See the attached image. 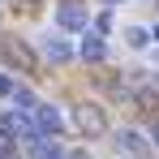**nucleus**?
<instances>
[{
    "instance_id": "1",
    "label": "nucleus",
    "mask_w": 159,
    "mask_h": 159,
    "mask_svg": "<svg viewBox=\"0 0 159 159\" xmlns=\"http://www.w3.org/2000/svg\"><path fill=\"white\" fill-rule=\"evenodd\" d=\"M73 125L82 129V138H99L107 133V116L99 103H73Z\"/></svg>"
},
{
    "instance_id": "2",
    "label": "nucleus",
    "mask_w": 159,
    "mask_h": 159,
    "mask_svg": "<svg viewBox=\"0 0 159 159\" xmlns=\"http://www.w3.org/2000/svg\"><path fill=\"white\" fill-rule=\"evenodd\" d=\"M43 56H48L52 65H69L78 52H73V43H69L65 34H43Z\"/></svg>"
},
{
    "instance_id": "3",
    "label": "nucleus",
    "mask_w": 159,
    "mask_h": 159,
    "mask_svg": "<svg viewBox=\"0 0 159 159\" xmlns=\"http://www.w3.org/2000/svg\"><path fill=\"white\" fill-rule=\"evenodd\" d=\"M34 129L39 133H60L65 129V116L56 103H34Z\"/></svg>"
},
{
    "instance_id": "4",
    "label": "nucleus",
    "mask_w": 159,
    "mask_h": 159,
    "mask_svg": "<svg viewBox=\"0 0 159 159\" xmlns=\"http://www.w3.org/2000/svg\"><path fill=\"white\" fill-rule=\"evenodd\" d=\"M56 22H60L65 30H86V22H90V17H86V9H82V4L65 0V4L56 9Z\"/></svg>"
},
{
    "instance_id": "5",
    "label": "nucleus",
    "mask_w": 159,
    "mask_h": 159,
    "mask_svg": "<svg viewBox=\"0 0 159 159\" xmlns=\"http://www.w3.org/2000/svg\"><path fill=\"white\" fill-rule=\"evenodd\" d=\"M78 56L86 60V65H99L107 56V43H103V34H82V48H78Z\"/></svg>"
},
{
    "instance_id": "6",
    "label": "nucleus",
    "mask_w": 159,
    "mask_h": 159,
    "mask_svg": "<svg viewBox=\"0 0 159 159\" xmlns=\"http://www.w3.org/2000/svg\"><path fill=\"white\" fill-rule=\"evenodd\" d=\"M116 146H120L125 155H146V151H151V142H146L138 129H120L116 133Z\"/></svg>"
},
{
    "instance_id": "7",
    "label": "nucleus",
    "mask_w": 159,
    "mask_h": 159,
    "mask_svg": "<svg viewBox=\"0 0 159 159\" xmlns=\"http://www.w3.org/2000/svg\"><path fill=\"white\" fill-rule=\"evenodd\" d=\"M4 56H9V60H17L26 73H34V65H39V60H34V52H30L22 39H9V43H4Z\"/></svg>"
},
{
    "instance_id": "8",
    "label": "nucleus",
    "mask_w": 159,
    "mask_h": 159,
    "mask_svg": "<svg viewBox=\"0 0 159 159\" xmlns=\"http://www.w3.org/2000/svg\"><path fill=\"white\" fill-rule=\"evenodd\" d=\"M125 39H129V48H146V43H151V30L129 26V30H125Z\"/></svg>"
},
{
    "instance_id": "9",
    "label": "nucleus",
    "mask_w": 159,
    "mask_h": 159,
    "mask_svg": "<svg viewBox=\"0 0 159 159\" xmlns=\"http://www.w3.org/2000/svg\"><path fill=\"white\" fill-rule=\"evenodd\" d=\"M9 99H17V107H22V112H26V107H34V95H30V90H22V86H13V90H9Z\"/></svg>"
},
{
    "instance_id": "10",
    "label": "nucleus",
    "mask_w": 159,
    "mask_h": 159,
    "mask_svg": "<svg viewBox=\"0 0 159 159\" xmlns=\"http://www.w3.org/2000/svg\"><path fill=\"white\" fill-rule=\"evenodd\" d=\"M9 90H13V82L4 78V73H0V99H9Z\"/></svg>"
},
{
    "instance_id": "11",
    "label": "nucleus",
    "mask_w": 159,
    "mask_h": 159,
    "mask_svg": "<svg viewBox=\"0 0 159 159\" xmlns=\"http://www.w3.org/2000/svg\"><path fill=\"white\" fill-rule=\"evenodd\" d=\"M65 159H90V155H86V151H73V155H65Z\"/></svg>"
},
{
    "instance_id": "12",
    "label": "nucleus",
    "mask_w": 159,
    "mask_h": 159,
    "mask_svg": "<svg viewBox=\"0 0 159 159\" xmlns=\"http://www.w3.org/2000/svg\"><path fill=\"white\" fill-rule=\"evenodd\" d=\"M151 138H155V142H159V125H155V129H151Z\"/></svg>"
},
{
    "instance_id": "13",
    "label": "nucleus",
    "mask_w": 159,
    "mask_h": 159,
    "mask_svg": "<svg viewBox=\"0 0 159 159\" xmlns=\"http://www.w3.org/2000/svg\"><path fill=\"white\" fill-rule=\"evenodd\" d=\"M103 4H120V0H103Z\"/></svg>"
},
{
    "instance_id": "14",
    "label": "nucleus",
    "mask_w": 159,
    "mask_h": 159,
    "mask_svg": "<svg viewBox=\"0 0 159 159\" xmlns=\"http://www.w3.org/2000/svg\"><path fill=\"white\" fill-rule=\"evenodd\" d=\"M26 4H34V0H26Z\"/></svg>"
}]
</instances>
